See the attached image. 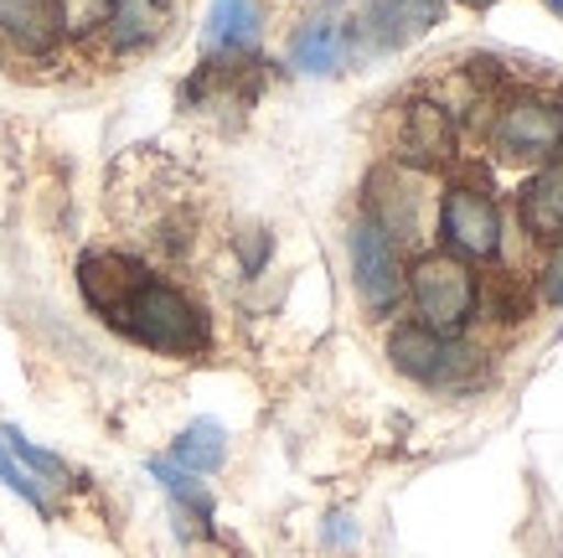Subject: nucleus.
Returning a JSON list of instances; mask_svg holds the SVG:
<instances>
[{
    "label": "nucleus",
    "instance_id": "obj_1",
    "mask_svg": "<svg viewBox=\"0 0 563 558\" xmlns=\"http://www.w3.org/2000/svg\"><path fill=\"white\" fill-rule=\"evenodd\" d=\"M109 326H120L135 347H151L161 357H202L212 352V316L197 295H187L181 285L151 274L130 300L109 316Z\"/></svg>",
    "mask_w": 563,
    "mask_h": 558
},
{
    "label": "nucleus",
    "instance_id": "obj_2",
    "mask_svg": "<svg viewBox=\"0 0 563 558\" xmlns=\"http://www.w3.org/2000/svg\"><path fill=\"white\" fill-rule=\"evenodd\" d=\"M481 135L507 166H543L563 151V109L548 94H496Z\"/></svg>",
    "mask_w": 563,
    "mask_h": 558
},
{
    "label": "nucleus",
    "instance_id": "obj_3",
    "mask_svg": "<svg viewBox=\"0 0 563 558\" xmlns=\"http://www.w3.org/2000/svg\"><path fill=\"white\" fill-rule=\"evenodd\" d=\"M404 295L413 300L419 326L440 331V337H461L465 326L476 321V300H481V274L455 254H419L413 270L404 274Z\"/></svg>",
    "mask_w": 563,
    "mask_h": 558
},
{
    "label": "nucleus",
    "instance_id": "obj_4",
    "mask_svg": "<svg viewBox=\"0 0 563 558\" xmlns=\"http://www.w3.org/2000/svg\"><path fill=\"white\" fill-rule=\"evenodd\" d=\"M481 347H465L461 337H440L419 321H398L388 331V362L393 372L413 378L419 389L461 393L471 383H481Z\"/></svg>",
    "mask_w": 563,
    "mask_h": 558
},
{
    "label": "nucleus",
    "instance_id": "obj_5",
    "mask_svg": "<svg viewBox=\"0 0 563 558\" xmlns=\"http://www.w3.org/2000/svg\"><path fill=\"white\" fill-rule=\"evenodd\" d=\"M434 218H440V238H444V254L455 259H486L501 254V238H507V222H501V207L486 186H471V182H455L450 192L440 197L434 207Z\"/></svg>",
    "mask_w": 563,
    "mask_h": 558
},
{
    "label": "nucleus",
    "instance_id": "obj_6",
    "mask_svg": "<svg viewBox=\"0 0 563 558\" xmlns=\"http://www.w3.org/2000/svg\"><path fill=\"white\" fill-rule=\"evenodd\" d=\"M346 254H352V289H357L362 310L367 316H393L398 300H404V259H398V243L367 212H357L352 233H346Z\"/></svg>",
    "mask_w": 563,
    "mask_h": 558
},
{
    "label": "nucleus",
    "instance_id": "obj_7",
    "mask_svg": "<svg viewBox=\"0 0 563 558\" xmlns=\"http://www.w3.org/2000/svg\"><path fill=\"white\" fill-rule=\"evenodd\" d=\"M362 212L404 249V243H419V238L429 233L434 197L424 192V176H419V171L383 161V166L367 176V203H362Z\"/></svg>",
    "mask_w": 563,
    "mask_h": 558
},
{
    "label": "nucleus",
    "instance_id": "obj_8",
    "mask_svg": "<svg viewBox=\"0 0 563 558\" xmlns=\"http://www.w3.org/2000/svg\"><path fill=\"white\" fill-rule=\"evenodd\" d=\"M455 145H461V130H455V114L444 109V99L434 94H419L398 109V124H393V166H409L419 176L440 171L455 161Z\"/></svg>",
    "mask_w": 563,
    "mask_h": 558
},
{
    "label": "nucleus",
    "instance_id": "obj_9",
    "mask_svg": "<svg viewBox=\"0 0 563 558\" xmlns=\"http://www.w3.org/2000/svg\"><path fill=\"white\" fill-rule=\"evenodd\" d=\"M63 36H68L63 0H0V47L11 57L42 63L63 47Z\"/></svg>",
    "mask_w": 563,
    "mask_h": 558
},
{
    "label": "nucleus",
    "instance_id": "obj_10",
    "mask_svg": "<svg viewBox=\"0 0 563 558\" xmlns=\"http://www.w3.org/2000/svg\"><path fill=\"white\" fill-rule=\"evenodd\" d=\"M145 280H151V264L135 254H120V249H93V254L78 259V289H84L88 310H99L103 321H109Z\"/></svg>",
    "mask_w": 563,
    "mask_h": 558
},
{
    "label": "nucleus",
    "instance_id": "obj_11",
    "mask_svg": "<svg viewBox=\"0 0 563 558\" xmlns=\"http://www.w3.org/2000/svg\"><path fill=\"white\" fill-rule=\"evenodd\" d=\"M264 11L258 0H212L202 21V47L212 63H249L258 47Z\"/></svg>",
    "mask_w": 563,
    "mask_h": 558
},
{
    "label": "nucleus",
    "instance_id": "obj_12",
    "mask_svg": "<svg viewBox=\"0 0 563 558\" xmlns=\"http://www.w3.org/2000/svg\"><path fill=\"white\" fill-rule=\"evenodd\" d=\"M517 218L532 243H543V249L563 243V151L532 171V182L517 197Z\"/></svg>",
    "mask_w": 563,
    "mask_h": 558
},
{
    "label": "nucleus",
    "instance_id": "obj_13",
    "mask_svg": "<svg viewBox=\"0 0 563 558\" xmlns=\"http://www.w3.org/2000/svg\"><path fill=\"white\" fill-rule=\"evenodd\" d=\"M161 21H166V11H155L151 0H109L99 42L109 57H130V52H145L161 36Z\"/></svg>",
    "mask_w": 563,
    "mask_h": 558
},
{
    "label": "nucleus",
    "instance_id": "obj_14",
    "mask_svg": "<svg viewBox=\"0 0 563 558\" xmlns=\"http://www.w3.org/2000/svg\"><path fill=\"white\" fill-rule=\"evenodd\" d=\"M346 57H352V32L336 26V21H306V26L290 36V63L300 73L325 78V73H342Z\"/></svg>",
    "mask_w": 563,
    "mask_h": 558
},
{
    "label": "nucleus",
    "instance_id": "obj_15",
    "mask_svg": "<svg viewBox=\"0 0 563 558\" xmlns=\"http://www.w3.org/2000/svg\"><path fill=\"white\" fill-rule=\"evenodd\" d=\"M434 21H440V0H373L367 36L377 47H404L413 36H424Z\"/></svg>",
    "mask_w": 563,
    "mask_h": 558
},
{
    "label": "nucleus",
    "instance_id": "obj_16",
    "mask_svg": "<svg viewBox=\"0 0 563 558\" xmlns=\"http://www.w3.org/2000/svg\"><path fill=\"white\" fill-rule=\"evenodd\" d=\"M222 460H228V429H222L218 419L187 424L172 445V466H181V471H191V475L222 471Z\"/></svg>",
    "mask_w": 563,
    "mask_h": 558
},
{
    "label": "nucleus",
    "instance_id": "obj_17",
    "mask_svg": "<svg viewBox=\"0 0 563 558\" xmlns=\"http://www.w3.org/2000/svg\"><path fill=\"white\" fill-rule=\"evenodd\" d=\"M151 475L176 496V507H187L191 517H197V523H212V496H207L202 481H197L191 471L172 466V460H151Z\"/></svg>",
    "mask_w": 563,
    "mask_h": 558
},
{
    "label": "nucleus",
    "instance_id": "obj_18",
    "mask_svg": "<svg viewBox=\"0 0 563 558\" xmlns=\"http://www.w3.org/2000/svg\"><path fill=\"white\" fill-rule=\"evenodd\" d=\"M5 440H11V450H16V456L26 460V475H32V481H36V475H42V481H47V475H52L57 486L68 481V466H63V460H57V456H52V450H36V445L26 440V435H21L16 424H5Z\"/></svg>",
    "mask_w": 563,
    "mask_h": 558
},
{
    "label": "nucleus",
    "instance_id": "obj_19",
    "mask_svg": "<svg viewBox=\"0 0 563 558\" xmlns=\"http://www.w3.org/2000/svg\"><path fill=\"white\" fill-rule=\"evenodd\" d=\"M0 481H5V486H11V491H16V496H21V502H32V507H36V512H52V496H47V491H42V486H36V481H32V475H26V471H21V466H16V460H11V456H5V450H0Z\"/></svg>",
    "mask_w": 563,
    "mask_h": 558
},
{
    "label": "nucleus",
    "instance_id": "obj_20",
    "mask_svg": "<svg viewBox=\"0 0 563 558\" xmlns=\"http://www.w3.org/2000/svg\"><path fill=\"white\" fill-rule=\"evenodd\" d=\"M538 295L548 305H563V243H553L543 259V270H538Z\"/></svg>",
    "mask_w": 563,
    "mask_h": 558
},
{
    "label": "nucleus",
    "instance_id": "obj_21",
    "mask_svg": "<svg viewBox=\"0 0 563 558\" xmlns=\"http://www.w3.org/2000/svg\"><path fill=\"white\" fill-rule=\"evenodd\" d=\"M465 6H481V11H486V6H496V0H465Z\"/></svg>",
    "mask_w": 563,
    "mask_h": 558
},
{
    "label": "nucleus",
    "instance_id": "obj_22",
    "mask_svg": "<svg viewBox=\"0 0 563 558\" xmlns=\"http://www.w3.org/2000/svg\"><path fill=\"white\" fill-rule=\"evenodd\" d=\"M548 6H553V11H563V0H548Z\"/></svg>",
    "mask_w": 563,
    "mask_h": 558
}]
</instances>
